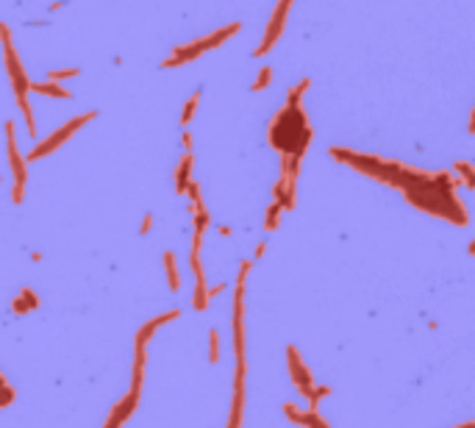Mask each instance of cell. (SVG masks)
Segmentation results:
<instances>
[{
	"instance_id": "6da1fadb",
	"label": "cell",
	"mask_w": 475,
	"mask_h": 428,
	"mask_svg": "<svg viewBox=\"0 0 475 428\" xmlns=\"http://www.w3.org/2000/svg\"><path fill=\"white\" fill-rule=\"evenodd\" d=\"M267 139L281 153V175L295 181L301 159L312 142V125L306 120V112L301 109V100H287V106L273 117Z\"/></svg>"
},
{
	"instance_id": "7a4b0ae2",
	"label": "cell",
	"mask_w": 475,
	"mask_h": 428,
	"mask_svg": "<svg viewBox=\"0 0 475 428\" xmlns=\"http://www.w3.org/2000/svg\"><path fill=\"white\" fill-rule=\"evenodd\" d=\"M0 42H3V62H6V73H9V78H12V89H15V98H17V109L23 112V117H26V125H28V134L31 136H37V125H34V114H31V106H28V75H26V70H23V64H20V59H17V53H15V45H12V34H9V28L0 23Z\"/></svg>"
},
{
	"instance_id": "3957f363",
	"label": "cell",
	"mask_w": 475,
	"mask_h": 428,
	"mask_svg": "<svg viewBox=\"0 0 475 428\" xmlns=\"http://www.w3.org/2000/svg\"><path fill=\"white\" fill-rule=\"evenodd\" d=\"M236 31H240V23H231V26H225V28H219V31H214V34L203 37V39H195L192 45L172 51V56H170V59H164V62H161V67H164V70H170V67H178V64H189V62L200 59L206 51H214L217 45H222V42H225L228 37H233Z\"/></svg>"
},
{
	"instance_id": "277c9868",
	"label": "cell",
	"mask_w": 475,
	"mask_h": 428,
	"mask_svg": "<svg viewBox=\"0 0 475 428\" xmlns=\"http://www.w3.org/2000/svg\"><path fill=\"white\" fill-rule=\"evenodd\" d=\"M89 120H95V112H87V114H78V117H73V120H70V123H64L59 131H53L48 139H42V142H39V145H37V148L28 153V159H31V161H37V159H42V156L53 153L56 148H62V145H64V142H67V139H70V136H73V134H75V131H78L84 123H89Z\"/></svg>"
},
{
	"instance_id": "5b68a950",
	"label": "cell",
	"mask_w": 475,
	"mask_h": 428,
	"mask_svg": "<svg viewBox=\"0 0 475 428\" xmlns=\"http://www.w3.org/2000/svg\"><path fill=\"white\" fill-rule=\"evenodd\" d=\"M6 142H9V164H12V175H15V192H12V203L20 206L26 197V161L17 153L15 145V123H6Z\"/></svg>"
},
{
	"instance_id": "8992f818",
	"label": "cell",
	"mask_w": 475,
	"mask_h": 428,
	"mask_svg": "<svg viewBox=\"0 0 475 428\" xmlns=\"http://www.w3.org/2000/svg\"><path fill=\"white\" fill-rule=\"evenodd\" d=\"M289 6H292V0H278V6H276V12H273V17H270V23H267V31H265V39H262V45L256 48V56H265L276 42H278V37H281V31H284V20H287V12H289Z\"/></svg>"
},
{
	"instance_id": "52a82bcc",
	"label": "cell",
	"mask_w": 475,
	"mask_h": 428,
	"mask_svg": "<svg viewBox=\"0 0 475 428\" xmlns=\"http://www.w3.org/2000/svg\"><path fill=\"white\" fill-rule=\"evenodd\" d=\"M136 403H139V389H131L114 409H111V414H109V420H106V425L103 428H120L131 414H134V409H136Z\"/></svg>"
},
{
	"instance_id": "ba28073f",
	"label": "cell",
	"mask_w": 475,
	"mask_h": 428,
	"mask_svg": "<svg viewBox=\"0 0 475 428\" xmlns=\"http://www.w3.org/2000/svg\"><path fill=\"white\" fill-rule=\"evenodd\" d=\"M175 317H181V312L178 309H172V312H164V314H159V317H153L150 323H145V328L136 334V348H145L147 345V339L153 337V331L159 328V326H164V323H170V320H175Z\"/></svg>"
},
{
	"instance_id": "9c48e42d",
	"label": "cell",
	"mask_w": 475,
	"mask_h": 428,
	"mask_svg": "<svg viewBox=\"0 0 475 428\" xmlns=\"http://www.w3.org/2000/svg\"><path fill=\"white\" fill-rule=\"evenodd\" d=\"M192 181V153H183V159L175 164V195H183Z\"/></svg>"
},
{
	"instance_id": "30bf717a",
	"label": "cell",
	"mask_w": 475,
	"mask_h": 428,
	"mask_svg": "<svg viewBox=\"0 0 475 428\" xmlns=\"http://www.w3.org/2000/svg\"><path fill=\"white\" fill-rule=\"evenodd\" d=\"M37 306H39V298H37L31 289H20L17 298L12 301V312H15V314H28V312H34Z\"/></svg>"
},
{
	"instance_id": "8fae6325",
	"label": "cell",
	"mask_w": 475,
	"mask_h": 428,
	"mask_svg": "<svg viewBox=\"0 0 475 428\" xmlns=\"http://www.w3.org/2000/svg\"><path fill=\"white\" fill-rule=\"evenodd\" d=\"M31 92H39V95H51V98H73L67 89H62V87H56V81H45V84H31L28 87Z\"/></svg>"
},
{
	"instance_id": "7c38bea8",
	"label": "cell",
	"mask_w": 475,
	"mask_h": 428,
	"mask_svg": "<svg viewBox=\"0 0 475 428\" xmlns=\"http://www.w3.org/2000/svg\"><path fill=\"white\" fill-rule=\"evenodd\" d=\"M453 170H456V178H464V184L469 189H475V167L469 161H456Z\"/></svg>"
},
{
	"instance_id": "4fadbf2b",
	"label": "cell",
	"mask_w": 475,
	"mask_h": 428,
	"mask_svg": "<svg viewBox=\"0 0 475 428\" xmlns=\"http://www.w3.org/2000/svg\"><path fill=\"white\" fill-rule=\"evenodd\" d=\"M164 267H167V281H170V289L175 292V289L181 287V278H178V273H175V256H172V251H164Z\"/></svg>"
},
{
	"instance_id": "5bb4252c",
	"label": "cell",
	"mask_w": 475,
	"mask_h": 428,
	"mask_svg": "<svg viewBox=\"0 0 475 428\" xmlns=\"http://www.w3.org/2000/svg\"><path fill=\"white\" fill-rule=\"evenodd\" d=\"M281 211H284V206H281L278 200H276V203L267 208V217H265V229H267V231H273V229L278 226V220H281Z\"/></svg>"
},
{
	"instance_id": "9a60e30c",
	"label": "cell",
	"mask_w": 475,
	"mask_h": 428,
	"mask_svg": "<svg viewBox=\"0 0 475 428\" xmlns=\"http://www.w3.org/2000/svg\"><path fill=\"white\" fill-rule=\"evenodd\" d=\"M15 403V389L9 386V381L3 378V373H0V409H6Z\"/></svg>"
},
{
	"instance_id": "2e32d148",
	"label": "cell",
	"mask_w": 475,
	"mask_h": 428,
	"mask_svg": "<svg viewBox=\"0 0 475 428\" xmlns=\"http://www.w3.org/2000/svg\"><path fill=\"white\" fill-rule=\"evenodd\" d=\"M197 100H200V92H192V95H189V100L183 103V112H181V125H189V123H192V114H195V106H197Z\"/></svg>"
},
{
	"instance_id": "e0dca14e",
	"label": "cell",
	"mask_w": 475,
	"mask_h": 428,
	"mask_svg": "<svg viewBox=\"0 0 475 428\" xmlns=\"http://www.w3.org/2000/svg\"><path fill=\"white\" fill-rule=\"evenodd\" d=\"M270 78H273V70H270V67H262V73H259V78L253 81V87H251V89H253V92H262V89L270 84Z\"/></svg>"
},
{
	"instance_id": "ac0fdd59",
	"label": "cell",
	"mask_w": 475,
	"mask_h": 428,
	"mask_svg": "<svg viewBox=\"0 0 475 428\" xmlns=\"http://www.w3.org/2000/svg\"><path fill=\"white\" fill-rule=\"evenodd\" d=\"M78 75V70L75 67H70V70H53V73H48V81H59V78H75Z\"/></svg>"
},
{
	"instance_id": "d6986e66",
	"label": "cell",
	"mask_w": 475,
	"mask_h": 428,
	"mask_svg": "<svg viewBox=\"0 0 475 428\" xmlns=\"http://www.w3.org/2000/svg\"><path fill=\"white\" fill-rule=\"evenodd\" d=\"M208 339H211V362H217V331H211Z\"/></svg>"
},
{
	"instance_id": "ffe728a7",
	"label": "cell",
	"mask_w": 475,
	"mask_h": 428,
	"mask_svg": "<svg viewBox=\"0 0 475 428\" xmlns=\"http://www.w3.org/2000/svg\"><path fill=\"white\" fill-rule=\"evenodd\" d=\"M183 148H186V153H192V134L189 131H183Z\"/></svg>"
},
{
	"instance_id": "44dd1931",
	"label": "cell",
	"mask_w": 475,
	"mask_h": 428,
	"mask_svg": "<svg viewBox=\"0 0 475 428\" xmlns=\"http://www.w3.org/2000/svg\"><path fill=\"white\" fill-rule=\"evenodd\" d=\"M150 223H153V217L147 214V217H145V223H142V234H147V231H150Z\"/></svg>"
},
{
	"instance_id": "7402d4cb",
	"label": "cell",
	"mask_w": 475,
	"mask_h": 428,
	"mask_svg": "<svg viewBox=\"0 0 475 428\" xmlns=\"http://www.w3.org/2000/svg\"><path fill=\"white\" fill-rule=\"evenodd\" d=\"M217 234H219V237H228V234H231V229H228V226H219V229H217Z\"/></svg>"
},
{
	"instance_id": "603a6c76",
	"label": "cell",
	"mask_w": 475,
	"mask_h": 428,
	"mask_svg": "<svg viewBox=\"0 0 475 428\" xmlns=\"http://www.w3.org/2000/svg\"><path fill=\"white\" fill-rule=\"evenodd\" d=\"M469 134H475V112H472V117H469Z\"/></svg>"
},
{
	"instance_id": "cb8c5ba5",
	"label": "cell",
	"mask_w": 475,
	"mask_h": 428,
	"mask_svg": "<svg viewBox=\"0 0 475 428\" xmlns=\"http://www.w3.org/2000/svg\"><path fill=\"white\" fill-rule=\"evenodd\" d=\"M469 253H472V256H475V242H469Z\"/></svg>"
},
{
	"instance_id": "d4e9b609",
	"label": "cell",
	"mask_w": 475,
	"mask_h": 428,
	"mask_svg": "<svg viewBox=\"0 0 475 428\" xmlns=\"http://www.w3.org/2000/svg\"><path fill=\"white\" fill-rule=\"evenodd\" d=\"M0 184H3V175H0Z\"/></svg>"
}]
</instances>
